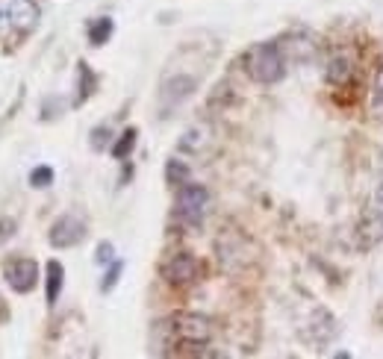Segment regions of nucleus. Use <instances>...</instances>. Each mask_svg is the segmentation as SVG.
Instances as JSON below:
<instances>
[{"instance_id":"17","label":"nucleus","mask_w":383,"mask_h":359,"mask_svg":"<svg viewBox=\"0 0 383 359\" xmlns=\"http://www.w3.org/2000/svg\"><path fill=\"white\" fill-rule=\"evenodd\" d=\"M53 183V168L51 165H36L33 171H29V186L33 188H47Z\"/></svg>"},{"instance_id":"4","label":"nucleus","mask_w":383,"mask_h":359,"mask_svg":"<svg viewBox=\"0 0 383 359\" xmlns=\"http://www.w3.org/2000/svg\"><path fill=\"white\" fill-rule=\"evenodd\" d=\"M3 280L15 295H29L38 286V262L29 256H12L3 262Z\"/></svg>"},{"instance_id":"20","label":"nucleus","mask_w":383,"mask_h":359,"mask_svg":"<svg viewBox=\"0 0 383 359\" xmlns=\"http://www.w3.org/2000/svg\"><path fill=\"white\" fill-rule=\"evenodd\" d=\"M375 109H378V115H383V65L375 74Z\"/></svg>"},{"instance_id":"3","label":"nucleus","mask_w":383,"mask_h":359,"mask_svg":"<svg viewBox=\"0 0 383 359\" xmlns=\"http://www.w3.org/2000/svg\"><path fill=\"white\" fill-rule=\"evenodd\" d=\"M210 212V192L201 183H183L177 188V218L189 227H201Z\"/></svg>"},{"instance_id":"5","label":"nucleus","mask_w":383,"mask_h":359,"mask_svg":"<svg viewBox=\"0 0 383 359\" xmlns=\"http://www.w3.org/2000/svg\"><path fill=\"white\" fill-rule=\"evenodd\" d=\"M162 280L169 286H174V288H186V286L198 283L201 280V262L192 253H186V251L171 253L162 262Z\"/></svg>"},{"instance_id":"12","label":"nucleus","mask_w":383,"mask_h":359,"mask_svg":"<svg viewBox=\"0 0 383 359\" xmlns=\"http://www.w3.org/2000/svg\"><path fill=\"white\" fill-rule=\"evenodd\" d=\"M112 33H115V21H112V18H106V15L95 18V21L88 24V42H92L95 47H101V45L110 42Z\"/></svg>"},{"instance_id":"9","label":"nucleus","mask_w":383,"mask_h":359,"mask_svg":"<svg viewBox=\"0 0 383 359\" xmlns=\"http://www.w3.org/2000/svg\"><path fill=\"white\" fill-rule=\"evenodd\" d=\"M45 297H47V304H56L59 301V295H62V283H65V268L59 259H51V262L45 265Z\"/></svg>"},{"instance_id":"16","label":"nucleus","mask_w":383,"mask_h":359,"mask_svg":"<svg viewBox=\"0 0 383 359\" xmlns=\"http://www.w3.org/2000/svg\"><path fill=\"white\" fill-rule=\"evenodd\" d=\"M121 271H124V262H121V259L110 262V268H106V274H103V280H101V292H103V295H110L112 288L118 286V280H121Z\"/></svg>"},{"instance_id":"6","label":"nucleus","mask_w":383,"mask_h":359,"mask_svg":"<svg viewBox=\"0 0 383 359\" xmlns=\"http://www.w3.org/2000/svg\"><path fill=\"white\" fill-rule=\"evenodd\" d=\"M83 238H86V221L74 212L59 215L51 224V233H47V242H51V247H56V251H68V247L80 245Z\"/></svg>"},{"instance_id":"7","label":"nucleus","mask_w":383,"mask_h":359,"mask_svg":"<svg viewBox=\"0 0 383 359\" xmlns=\"http://www.w3.org/2000/svg\"><path fill=\"white\" fill-rule=\"evenodd\" d=\"M195 88H198V79L192 74H174V77H165L162 86H160V103L165 109H174L180 106L183 101H189L195 95Z\"/></svg>"},{"instance_id":"2","label":"nucleus","mask_w":383,"mask_h":359,"mask_svg":"<svg viewBox=\"0 0 383 359\" xmlns=\"http://www.w3.org/2000/svg\"><path fill=\"white\" fill-rule=\"evenodd\" d=\"M174 345H192L203 347L212 342V321L201 312H177L169 321H162Z\"/></svg>"},{"instance_id":"1","label":"nucleus","mask_w":383,"mask_h":359,"mask_svg":"<svg viewBox=\"0 0 383 359\" xmlns=\"http://www.w3.org/2000/svg\"><path fill=\"white\" fill-rule=\"evenodd\" d=\"M245 71L254 83L274 86L286 77V53L280 42H260L245 53Z\"/></svg>"},{"instance_id":"8","label":"nucleus","mask_w":383,"mask_h":359,"mask_svg":"<svg viewBox=\"0 0 383 359\" xmlns=\"http://www.w3.org/2000/svg\"><path fill=\"white\" fill-rule=\"evenodd\" d=\"M6 3V18H9V29L15 33H29L38 24V6L36 0H3Z\"/></svg>"},{"instance_id":"10","label":"nucleus","mask_w":383,"mask_h":359,"mask_svg":"<svg viewBox=\"0 0 383 359\" xmlns=\"http://www.w3.org/2000/svg\"><path fill=\"white\" fill-rule=\"evenodd\" d=\"M206 142H210V127L206 124H195L189 127L186 133L180 136V142H177V151H183V153H201Z\"/></svg>"},{"instance_id":"15","label":"nucleus","mask_w":383,"mask_h":359,"mask_svg":"<svg viewBox=\"0 0 383 359\" xmlns=\"http://www.w3.org/2000/svg\"><path fill=\"white\" fill-rule=\"evenodd\" d=\"M165 180L180 188L183 183H189V165H183L180 159H169V165H165Z\"/></svg>"},{"instance_id":"13","label":"nucleus","mask_w":383,"mask_h":359,"mask_svg":"<svg viewBox=\"0 0 383 359\" xmlns=\"http://www.w3.org/2000/svg\"><path fill=\"white\" fill-rule=\"evenodd\" d=\"M136 142H139V129L136 127H127L121 136H118V142L110 147V153H112V159H127L133 153V147H136Z\"/></svg>"},{"instance_id":"23","label":"nucleus","mask_w":383,"mask_h":359,"mask_svg":"<svg viewBox=\"0 0 383 359\" xmlns=\"http://www.w3.org/2000/svg\"><path fill=\"white\" fill-rule=\"evenodd\" d=\"M3 29H9V18H6V3L0 0V33H3Z\"/></svg>"},{"instance_id":"18","label":"nucleus","mask_w":383,"mask_h":359,"mask_svg":"<svg viewBox=\"0 0 383 359\" xmlns=\"http://www.w3.org/2000/svg\"><path fill=\"white\" fill-rule=\"evenodd\" d=\"M110 142H112V133H110V127H95L92 129V151H106L110 147Z\"/></svg>"},{"instance_id":"22","label":"nucleus","mask_w":383,"mask_h":359,"mask_svg":"<svg viewBox=\"0 0 383 359\" xmlns=\"http://www.w3.org/2000/svg\"><path fill=\"white\" fill-rule=\"evenodd\" d=\"M15 233V221L12 218H3V221H0V242H3L6 236H12Z\"/></svg>"},{"instance_id":"21","label":"nucleus","mask_w":383,"mask_h":359,"mask_svg":"<svg viewBox=\"0 0 383 359\" xmlns=\"http://www.w3.org/2000/svg\"><path fill=\"white\" fill-rule=\"evenodd\" d=\"M371 209H375V215L383 221V183L375 188V197H371Z\"/></svg>"},{"instance_id":"11","label":"nucleus","mask_w":383,"mask_h":359,"mask_svg":"<svg viewBox=\"0 0 383 359\" xmlns=\"http://www.w3.org/2000/svg\"><path fill=\"white\" fill-rule=\"evenodd\" d=\"M354 74V62H351V56L345 53H336L330 59V65H328V83L333 86H345L348 79Z\"/></svg>"},{"instance_id":"19","label":"nucleus","mask_w":383,"mask_h":359,"mask_svg":"<svg viewBox=\"0 0 383 359\" xmlns=\"http://www.w3.org/2000/svg\"><path fill=\"white\" fill-rule=\"evenodd\" d=\"M95 262H97V265H110V262H115V247H112V242H101V245H97Z\"/></svg>"},{"instance_id":"14","label":"nucleus","mask_w":383,"mask_h":359,"mask_svg":"<svg viewBox=\"0 0 383 359\" xmlns=\"http://www.w3.org/2000/svg\"><path fill=\"white\" fill-rule=\"evenodd\" d=\"M95 86H97V77L92 74V68L80 62V68H77V101L74 103H83L86 97L95 92Z\"/></svg>"}]
</instances>
